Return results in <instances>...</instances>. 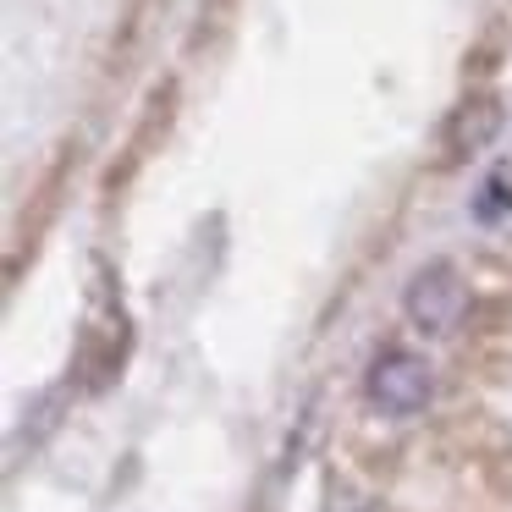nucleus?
<instances>
[{
    "mask_svg": "<svg viewBox=\"0 0 512 512\" xmlns=\"http://www.w3.org/2000/svg\"><path fill=\"white\" fill-rule=\"evenodd\" d=\"M364 397H369V408L402 419V413H419L424 402L435 397V375H430V364H424L419 353L386 347V353L369 364V375H364Z\"/></svg>",
    "mask_w": 512,
    "mask_h": 512,
    "instance_id": "nucleus-1",
    "label": "nucleus"
},
{
    "mask_svg": "<svg viewBox=\"0 0 512 512\" xmlns=\"http://www.w3.org/2000/svg\"><path fill=\"white\" fill-rule=\"evenodd\" d=\"M402 303H408V320L419 325L424 336H446V331H457L463 314H468V287L446 259H430L424 270H413Z\"/></svg>",
    "mask_w": 512,
    "mask_h": 512,
    "instance_id": "nucleus-2",
    "label": "nucleus"
},
{
    "mask_svg": "<svg viewBox=\"0 0 512 512\" xmlns=\"http://www.w3.org/2000/svg\"><path fill=\"white\" fill-rule=\"evenodd\" d=\"M496 133H501V100H496V94H468V100L446 116L441 149H446V160L457 166V160L479 155V149H485Z\"/></svg>",
    "mask_w": 512,
    "mask_h": 512,
    "instance_id": "nucleus-3",
    "label": "nucleus"
}]
</instances>
